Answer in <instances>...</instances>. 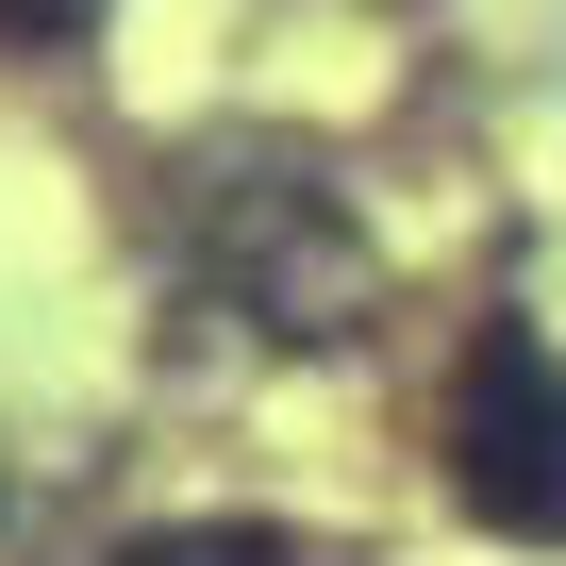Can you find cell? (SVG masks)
I'll use <instances>...</instances> for the list:
<instances>
[{
  "label": "cell",
  "instance_id": "cell-3",
  "mask_svg": "<svg viewBox=\"0 0 566 566\" xmlns=\"http://www.w3.org/2000/svg\"><path fill=\"white\" fill-rule=\"evenodd\" d=\"M117 566H367L334 533H283V516H184V533H134Z\"/></svg>",
  "mask_w": 566,
  "mask_h": 566
},
{
  "label": "cell",
  "instance_id": "cell-4",
  "mask_svg": "<svg viewBox=\"0 0 566 566\" xmlns=\"http://www.w3.org/2000/svg\"><path fill=\"white\" fill-rule=\"evenodd\" d=\"M117 0H0V51H84Z\"/></svg>",
  "mask_w": 566,
  "mask_h": 566
},
{
  "label": "cell",
  "instance_id": "cell-1",
  "mask_svg": "<svg viewBox=\"0 0 566 566\" xmlns=\"http://www.w3.org/2000/svg\"><path fill=\"white\" fill-rule=\"evenodd\" d=\"M150 233H167L184 317H217L233 350H350L367 301H384V250H367L350 184L317 150H283V134H200L167 167Z\"/></svg>",
  "mask_w": 566,
  "mask_h": 566
},
{
  "label": "cell",
  "instance_id": "cell-2",
  "mask_svg": "<svg viewBox=\"0 0 566 566\" xmlns=\"http://www.w3.org/2000/svg\"><path fill=\"white\" fill-rule=\"evenodd\" d=\"M450 500L516 549H566V350L533 317H483L450 367Z\"/></svg>",
  "mask_w": 566,
  "mask_h": 566
}]
</instances>
